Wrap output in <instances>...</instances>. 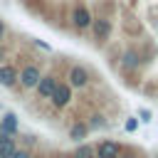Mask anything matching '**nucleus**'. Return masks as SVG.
I'll return each mask as SVG.
<instances>
[{
    "label": "nucleus",
    "mask_w": 158,
    "mask_h": 158,
    "mask_svg": "<svg viewBox=\"0 0 158 158\" xmlns=\"http://www.w3.org/2000/svg\"><path fill=\"white\" fill-rule=\"evenodd\" d=\"M94 22V12L89 10V5L84 2H74L72 10H69V25L77 30V32H86Z\"/></svg>",
    "instance_id": "nucleus-1"
},
{
    "label": "nucleus",
    "mask_w": 158,
    "mask_h": 158,
    "mask_svg": "<svg viewBox=\"0 0 158 158\" xmlns=\"http://www.w3.org/2000/svg\"><path fill=\"white\" fill-rule=\"evenodd\" d=\"M42 74L44 72L40 69V64L25 62L22 67H17V86H22L25 91H35V86H37V81H40Z\"/></svg>",
    "instance_id": "nucleus-2"
},
{
    "label": "nucleus",
    "mask_w": 158,
    "mask_h": 158,
    "mask_svg": "<svg viewBox=\"0 0 158 158\" xmlns=\"http://www.w3.org/2000/svg\"><path fill=\"white\" fill-rule=\"evenodd\" d=\"M67 84L72 89H86L91 84V72L84 64H72L67 69Z\"/></svg>",
    "instance_id": "nucleus-3"
},
{
    "label": "nucleus",
    "mask_w": 158,
    "mask_h": 158,
    "mask_svg": "<svg viewBox=\"0 0 158 158\" xmlns=\"http://www.w3.org/2000/svg\"><path fill=\"white\" fill-rule=\"evenodd\" d=\"M72 99H74V89H72L67 81H59L57 89H54L52 96H49V104H52V109L62 111V109H67V106L72 104Z\"/></svg>",
    "instance_id": "nucleus-4"
},
{
    "label": "nucleus",
    "mask_w": 158,
    "mask_h": 158,
    "mask_svg": "<svg viewBox=\"0 0 158 158\" xmlns=\"http://www.w3.org/2000/svg\"><path fill=\"white\" fill-rule=\"evenodd\" d=\"M89 30H91V37L96 42H106L111 37V32H114V22L106 15H94V22H91Z\"/></svg>",
    "instance_id": "nucleus-5"
},
{
    "label": "nucleus",
    "mask_w": 158,
    "mask_h": 158,
    "mask_svg": "<svg viewBox=\"0 0 158 158\" xmlns=\"http://www.w3.org/2000/svg\"><path fill=\"white\" fill-rule=\"evenodd\" d=\"M57 84H59V77H57L54 72L42 74V77H40V81H37V86H35L37 99H40V101H49V96H52V91L57 89Z\"/></svg>",
    "instance_id": "nucleus-6"
},
{
    "label": "nucleus",
    "mask_w": 158,
    "mask_h": 158,
    "mask_svg": "<svg viewBox=\"0 0 158 158\" xmlns=\"http://www.w3.org/2000/svg\"><path fill=\"white\" fill-rule=\"evenodd\" d=\"M94 148H96V158H121V153H123V146L118 141H111V138L99 141Z\"/></svg>",
    "instance_id": "nucleus-7"
},
{
    "label": "nucleus",
    "mask_w": 158,
    "mask_h": 158,
    "mask_svg": "<svg viewBox=\"0 0 158 158\" xmlns=\"http://www.w3.org/2000/svg\"><path fill=\"white\" fill-rule=\"evenodd\" d=\"M0 86H5V89H15L17 86V67L12 62H2L0 64Z\"/></svg>",
    "instance_id": "nucleus-8"
},
{
    "label": "nucleus",
    "mask_w": 158,
    "mask_h": 158,
    "mask_svg": "<svg viewBox=\"0 0 158 158\" xmlns=\"http://www.w3.org/2000/svg\"><path fill=\"white\" fill-rule=\"evenodd\" d=\"M0 128H2L5 133H10V136H17V133H20V118H17V114L5 111V114L0 116Z\"/></svg>",
    "instance_id": "nucleus-9"
},
{
    "label": "nucleus",
    "mask_w": 158,
    "mask_h": 158,
    "mask_svg": "<svg viewBox=\"0 0 158 158\" xmlns=\"http://www.w3.org/2000/svg\"><path fill=\"white\" fill-rule=\"evenodd\" d=\"M86 136H89V126H86V121H84V118L72 121V126H69V138L77 141V143H84Z\"/></svg>",
    "instance_id": "nucleus-10"
},
{
    "label": "nucleus",
    "mask_w": 158,
    "mask_h": 158,
    "mask_svg": "<svg viewBox=\"0 0 158 158\" xmlns=\"http://www.w3.org/2000/svg\"><path fill=\"white\" fill-rule=\"evenodd\" d=\"M141 67V54L136 52V49H126L123 54H121V69H126V72H136Z\"/></svg>",
    "instance_id": "nucleus-11"
},
{
    "label": "nucleus",
    "mask_w": 158,
    "mask_h": 158,
    "mask_svg": "<svg viewBox=\"0 0 158 158\" xmlns=\"http://www.w3.org/2000/svg\"><path fill=\"white\" fill-rule=\"evenodd\" d=\"M72 158H96V148L91 143H79L72 153Z\"/></svg>",
    "instance_id": "nucleus-12"
},
{
    "label": "nucleus",
    "mask_w": 158,
    "mask_h": 158,
    "mask_svg": "<svg viewBox=\"0 0 158 158\" xmlns=\"http://www.w3.org/2000/svg\"><path fill=\"white\" fill-rule=\"evenodd\" d=\"M106 116L104 114H99V111H94L91 116H89V121H86V126H89V131H99V128H106Z\"/></svg>",
    "instance_id": "nucleus-13"
},
{
    "label": "nucleus",
    "mask_w": 158,
    "mask_h": 158,
    "mask_svg": "<svg viewBox=\"0 0 158 158\" xmlns=\"http://www.w3.org/2000/svg\"><path fill=\"white\" fill-rule=\"evenodd\" d=\"M10 158H35V156H32V151H30V148H25V146H17V148H15V153H12Z\"/></svg>",
    "instance_id": "nucleus-14"
},
{
    "label": "nucleus",
    "mask_w": 158,
    "mask_h": 158,
    "mask_svg": "<svg viewBox=\"0 0 158 158\" xmlns=\"http://www.w3.org/2000/svg\"><path fill=\"white\" fill-rule=\"evenodd\" d=\"M123 128H126L128 133H133V131L138 128V118H133V116H128V118H126V123H123Z\"/></svg>",
    "instance_id": "nucleus-15"
},
{
    "label": "nucleus",
    "mask_w": 158,
    "mask_h": 158,
    "mask_svg": "<svg viewBox=\"0 0 158 158\" xmlns=\"http://www.w3.org/2000/svg\"><path fill=\"white\" fill-rule=\"evenodd\" d=\"M153 118V114L148 111V109H138V121H143V123H148Z\"/></svg>",
    "instance_id": "nucleus-16"
},
{
    "label": "nucleus",
    "mask_w": 158,
    "mask_h": 158,
    "mask_svg": "<svg viewBox=\"0 0 158 158\" xmlns=\"http://www.w3.org/2000/svg\"><path fill=\"white\" fill-rule=\"evenodd\" d=\"M7 37V25H5V20H0V42Z\"/></svg>",
    "instance_id": "nucleus-17"
},
{
    "label": "nucleus",
    "mask_w": 158,
    "mask_h": 158,
    "mask_svg": "<svg viewBox=\"0 0 158 158\" xmlns=\"http://www.w3.org/2000/svg\"><path fill=\"white\" fill-rule=\"evenodd\" d=\"M5 54H7V52H5V44L0 42V64H2V59H5Z\"/></svg>",
    "instance_id": "nucleus-18"
}]
</instances>
